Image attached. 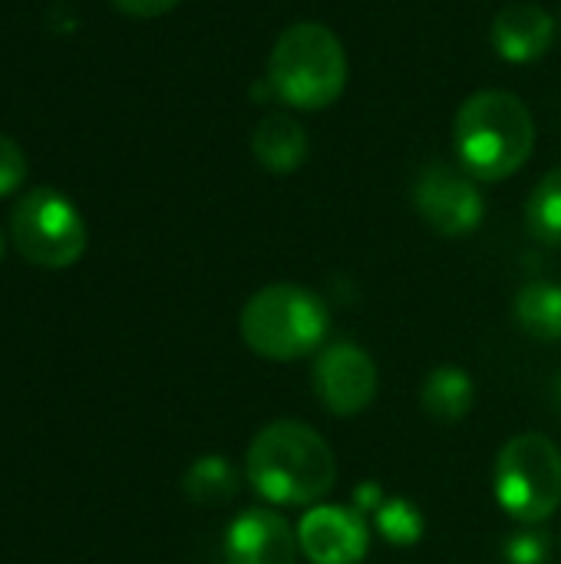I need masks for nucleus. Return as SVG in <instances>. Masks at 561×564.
I'll return each instance as SVG.
<instances>
[{"label": "nucleus", "instance_id": "nucleus-20", "mask_svg": "<svg viewBox=\"0 0 561 564\" xmlns=\"http://www.w3.org/2000/svg\"><path fill=\"white\" fill-rule=\"evenodd\" d=\"M109 3L129 17H162L172 7H179V0H109Z\"/></svg>", "mask_w": 561, "mask_h": 564}, {"label": "nucleus", "instance_id": "nucleus-22", "mask_svg": "<svg viewBox=\"0 0 561 564\" xmlns=\"http://www.w3.org/2000/svg\"><path fill=\"white\" fill-rule=\"evenodd\" d=\"M555 397H559V410H561V377H559V387H555Z\"/></svg>", "mask_w": 561, "mask_h": 564}, {"label": "nucleus", "instance_id": "nucleus-4", "mask_svg": "<svg viewBox=\"0 0 561 564\" xmlns=\"http://www.w3.org/2000/svg\"><path fill=\"white\" fill-rule=\"evenodd\" d=\"M241 340L265 360H298L321 347L331 327L324 301L301 284H268L241 307Z\"/></svg>", "mask_w": 561, "mask_h": 564}, {"label": "nucleus", "instance_id": "nucleus-5", "mask_svg": "<svg viewBox=\"0 0 561 564\" xmlns=\"http://www.w3.org/2000/svg\"><path fill=\"white\" fill-rule=\"evenodd\" d=\"M496 499L522 525H542L561 502V453L542 433L509 440L496 459Z\"/></svg>", "mask_w": 561, "mask_h": 564}, {"label": "nucleus", "instance_id": "nucleus-23", "mask_svg": "<svg viewBox=\"0 0 561 564\" xmlns=\"http://www.w3.org/2000/svg\"><path fill=\"white\" fill-rule=\"evenodd\" d=\"M0 258H3V238H0Z\"/></svg>", "mask_w": 561, "mask_h": 564}, {"label": "nucleus", "instance_id": "nucleus-3", "mask_svg": "<svg viewBox=\"0 0 561 564\" xmlns=\"http://www.w3.org/2000/svg\"><path fill=\"white\" fill-rule=\"evenodd\" d=\"M274 96L294 109H327L347 86V53L337 33L324 23H291L268 59Z\"/></svg>", "mask_w": 561, "mask_h": 564}, {"label": "nucleus", "instance_id": "nucleus-9", "mask_svg": "<svg viewBox=\"0 0 561 564\" xmlns=\"http://www.w3.org/2000/svg\"><path fill=\"white\" fill-rule=\"evenodd\" d=\"M298 545L311 564H360L370 552L367 516L344 506H314L298 525Z\"/></svg>", "mask_w": 561, "mask_h": 564}, {"label": "nucleus", "instance_id": "nucleus-17", "mask_svg": "<svg viewBox=\"0 0 561 564\" xmlns=\"http://www.w3.org/2000/svg\"><path fill=\"white\" fill-rule=\"evenodd\" d=\"M374 525H377L380 539L397 545V549L417 545L423 539V532H427V519H423L420 506L410 502V499H387L374 512Z\"/></svg>", "mask_w": 561, "mask_h": 564}, {"label": "nucleus", "instance_id": "nucleus-10", "mask_svg": "<svg viewBox=\"0 0 561 564\" xmlns=\"http://www.w3.org/2000/svg\"><path fill=\"white\" fill-rule=\"evenodd\" d=\"M298 532L268 509L241 512L225 532L228 564H298Z\"/></svg>", "mask_w": 561, "mask_h": 564}, {"label": "nucleus", "instance_id": "nucleus-21", "mask_svg": "<svg viewBox=\"0 0 561 564\" xmlns=\"http://www.w3.org/2000/svg\"><path fill=\"white\" fill-rule=\"evenodd\" d=\"M384 502H387V499H384V492H380L377 482H360L357 492H354V509L364 512V516H374Z\"/></svg>", "mask_w": 561, "mask_h": 564}, {"label": "nucleus", "instance_id": "nucleus-1", "mask_svg": "<svg viewBox=\"0 0 561 564\" xmlns=\"http://www.w3.org/2000/svg\"><path fill=\"white\" fill-rule=\"evenodd\" d=\"M245 473L255 492L274 506H314L334 489L337 463L317 430L274 420L248 446Z\"/></svg>", "mask_w": 561, "mask_h": 564}, {"label": "nucleus", "instance_id": "nucleus-8", "mask_svg": "<svg viewBox=\"0 0 561 564\" xmlns=\"http://www.w3.org/2000/svg\"><path fill=\"white\" fill-rule=\"evenodd\" d=\"M314 393L334 416H357L377 397V364L374 357L350 344H331L314 360Z\"/></svg>", "mask_w": 561, "mask_h": 564}, {"label": "nucleus", "instance_id": "nucleus-15", "mask_svg": "<svg viewBox=\"0 0 561 564\" xmlns=\"http://www.w3.org/2000/svg\"><path fill=\"white\" fill-rule=\"evenodd\" d=\"M238 492V473L225 456H202L185 473V496L195 506H225Z\"/></svg>", "mask_w": 561, "mask_h": 564}, {"label": "nucleus", "instance_id": "nucleus-11", "mask_svg": "<svg viewBox=\"0 0 561 564\" xmlns=\"http://www.w3.org/2000/svg\"><path fill=\"white\" fill-rule=\"evenodd\" d=\"M555 40V20L532 0L506 3L493 23V46L506 63H532L549 53Z\"/></svg>", "mask_w": 561, "mask_h": 564}, {"label": "nucleus", "instance_id": "nucleus-6", "mask_svg": "<svg viewBox=\"0 0 561 564\" xmlns=\"http://www.w3.org/2000/svg\"><path fill=\"white\" fill-rule=\"evenodd\" d=\"M10 238L30 264L63 271L86 251V221L63 192L40 185L17 198L10 212Z\"/></svg>", "mask_w": 561, "mask_h": 564}, {"label": "nucleus", "instance_id": "nucleus-14", "mask_svg": "<svg viewBox=\"0 0 561 564\" xmlns=\"http://www.w3.org/2000/svg\"><path fill=\"white\" fill-rule=\"evenodd\" d=\"M516 321L536 340H561V288L549 281H532L516 297Z\"/></svg>", "mask_w": 561, "mask_h": 564}, {"label": "nucleus", "instance_id": "nucleus-18", "mask_svg": "<svg viewBox=\"0 0 561 564\" xmlns=\"http://www.w3.org/2000/svg\"><path fill=\"white\" fill-rule=\"evenodd\" d=\"M506 562L509 564H549L552 555V542L542 529H526V532H516L509 542H506Z\"/></svg>", "mask_w": 561, "mask_h": 564}, {"label": "nucleus", "instance_id": "nucleus-16", "mask_svg": "<svg viewBox=\"0 0 561 564\" xmlns=\"http://www.w3.org/2000/svg\"><path fill=\"white\" fill-rule=\"evenodd\" d=\"M526 225L539 241L561 245V169H552L532 188L526 202Z\"/></svg>", "mask_w": 561, "mask_h": 564}, {"label": "nucleus", "instance_id": "nucleus-13", "mask_svg": "<svg viewBox=\"0 0 561 564\" xmlns=\"http://www.w3.org/2000/svg\"><path fill=\"white\" fill-rule=\"evenodd\" d=\"M420 403L423 410L440 420V423H460L473 403H476V387H473V377L460 367H436L423 390H420Z\"/></svg>", "mask_w": 561, "mask_h": 564}, {"label": "nucleus", "instance_id": "nucleus-7", "mask_svg": "<svg viewBox=\"0 0 561 564\" xmlns=\"http://www.w3.org/2000/svg\"><path fill=\"white\" fill-rule=\"evenodd\" d=\"M413 202L423 221L446 238H463L476 231L486 215V202L476 188V178L443 162H433L420 172L413 185Z\"/></svg>", "mask_w": 561, "mask_h": 564}, {"label": "nucleus", "instance_id": "nucleus-2", "mask_svg": "<svg viewBox=\"0 0 561 564\" xmlns=\"http://www.w3.org/2000/svg\"><path fill=\"white\" fill-rule=\"evenodd\" d=\"M453 145L463 172L476 182H503L529 162L536 149V119L516 93L483 89L460 106Z\"/></svg>", "mask_w": 561, "mask_h": 564}, {"label": "nucleus", "instance_id": "nucleus-19", "mask_svg": "<svg viewBox=\"0 0 561 564\" xmlns=\"http://www.w3.org/2000/svg\"><path fill=\"white\" fill-rule=\"evenodd\" d=\"M26 178V155L17 145V139L0 132V198L13 195Z\"/></svg>", "mask_w": 561, "mask_h": 564}, {"label": "nucleus", "instance_id": "nucleus-12", "mask_svg": "<svg viewBox=\"0 0 561 564\" xmlns=\"http://www.w3.org/2000/svg\"><path fill=\"white\" fill-rule=\"evenodd\" d=\"M251 152H255L261 169L288 175V172L304 165V159H308V135H304V129L291 116L271 112V116H265L258 122V129L251 135Z\"/></svg>", "mask_w": 561, "mask_h": 564}]
</instances>
